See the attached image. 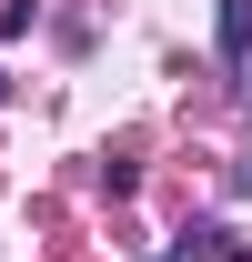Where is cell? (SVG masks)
<instances>
[{
	"instance_id": "cell-1",
	"label": "cell",
	"mask_w": 252,
	"mask_h": 262,
	"mask_svg": "<svg viewBox=\"0 0 252 262\" xmlns=\"http://www.w3.org/2000/svg\"><path fill=\"white\" fill-rule=\"evenodd\" d=\"M222 61H252V0H222Z\"/></svg>"
},
{
	"instance_id": "cell-2",
	"label": "cell",
	"mask_w": 252,
	"mask_h": 262,
	"mask_svg": "<svg viewBox=\"0 0 252 262\" xmlns=\"http://www.w3.org/2000/svg\"><path fill=\"white\" fill-rule=\"evenodd\" d=\"M222 242H232V232H182V252H172V262H232Z\"/></svg>"
},
{
	"instance_id": "cell-3",
	"label": "cell",
	"mask_w": 252,
	"mask_h": 262,
	"mask_svg": "<svg viewBox=\"0 0 252 262\" xmlns=\"http://www.w3.org/2000/svg\"><path fill=\"white\" fill-rule=\"evenodd\" d=\"M232 192H252V162H242V171H232Z\"/></svg>"
}]
</instances>
